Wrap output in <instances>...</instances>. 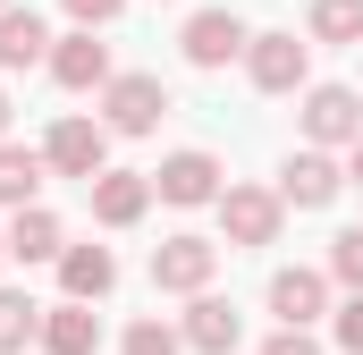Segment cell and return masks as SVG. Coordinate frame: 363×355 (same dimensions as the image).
<instances>
[{"label":"cell","instance_id":"6da1fadb","mask_svg":"<svg viewBox=\"0 0 363 355\" xmlns=\"http://www.w3.org/2000/svg\"><path fill=\"white\" fill-rule=\"evenodd\" d=\"M161 110H169V85H161V77H144V68L101 85V127H110V136H152V127H161Z\"/></svg>","mask_w":363,"mask_h":355},{"label":"cell","instance_id":"7a4b0ae2","mask_svg":"<svg viewBox=\"0 0 363 355\" xmlns=\"http://www.w3.org/2000/svg\"><path fill=\"white\" fill-rule=\"evenodd\" d=\"M211 271H220L211 237H161L152 246V288L161 296H211Z\"/></svg>","mask_w":363,"mask_h":355},{"label":"cell","instance_id":"3957f363","mask_svg":"<svg viewBox=\"0 0 363 355\" xmlns=\"http://www.w3.org/2000/svg\"><path fill=\"white\" fill-rule=\"evenodd\" d=\"M43 161L60 178H85L93 186V178L110 170V127H101V119H60V127L43 136Z\"/></svg>","mask_w":363,"mask_h":355},{"label":"cell","instance_id":"277c9868","mask_svg":"<svg viewBox=\"0 0 363 355\" xmlns=\"http://www.w3.org/2000/svg\"><path fill=\"white\" fill-rule=\"evenodd\" d=\"M304 136H313V153H330V144H363V93L347 85H313L304 93Z\"/></svg>","mask_w":363,"mask_h":355},{"label":"cell","instance_id":"5b68a950","mask_svg":"<svg viewBox=\"0 0 363 355\" xmlns=\"http://www.w3.org/2000/svg\"><path fill=\"white\" fill-rule=\"evenodd\" d=\"M279 220H287L279 186H228V195H220V229H228V246H271Z\"/></svg>","mask_w":363,"mask_h":355},{"label":"cell","instance_id":"8992f818","mask_svg":"<svg viewBox=\"0 0 363 355\" xmlns=\"http://www.w3.org/2000/svg\"><path fill=\"white\" fill-rule=\"evenodd\" d=\"M144 178H152V195H161V203H178V212H194V203H220V195H228L211 153H169L161 170H144Z\"/></svg>","mask_w":363,"mask_h":355},{"label":"cell","instance_id":"52a82bcc","mask_svg":"<svg viewBox=\"0 0 363 355\" xmlns=\"http://www.w3.org/2000/svg\"><path fill=\"white\" fill-rule=\"evenodd\" d=\"M245 77L262 93H296L313 77V51H304L296 34H254V43H245Z\"/></svg>","mask_w":363,"mask_h":355},{"label":"cell","instance_id":"ba28073f","mask_svg":"<svg viewBox=\"0 0 363 355\" xmlns=\"http://www.w3.org/2000/svg\"><path fill=\"white\" fill-rule=\"evenodd\" d=\"M178 43H186V60H194V68H228V60H245V43H254V34H245V17H228V9H194Z\"/></svg>","mask_w":363,"mask_h":355},{"label":"cell","instance_id":"9c48e42d","mask_svg":"<svg viewBox=\"0 0 363 355\" xmlns=\"http://www.w3.org/2000/svg\"><path fill=\"white\" fill-rule=\"evenodd\" d=\"M271 313H279V330H313V322L330 313V271L287 263V271L271 279Z\"/></svg>","mask_w":363,"mask_h":355},{"label":"cell","instance_id":"30bf717a","mask_svg":"<svg viewBox=\"0 0 363 355\" xmlns=\"http://www.w3.org/2000/svg\"><path fill=\"white\" fill-rule=\"evenodd\" d=\"M338 186H347V170L330 161V153H287V170H279V203H296V212H321V203H338Z\"/></svg>","mask_w":363,"mask_h":355},{"label":"cell","instance_id":"8fae6325","mask_svg":"<svg viewBox=\"0 0 363 355\" xmlns=\"http://www.w3.org/2000/svg\"><path fill=\"white\" fill-rule=\"evenodd\" d=\"M85 195H93V220H101V229H135V220L152 212V178L144 170H101Z\"/></svg>","mask_w":363,"mask_h":355},{"label":"cell","instance_id":"7c38bea8","mask_svg":"<svg viewBox=\"0 0 363 355\" xmlns=\"http://www.w3.org/2000/svg\"><path fill=\"white\" fill-rule=\"evenodd\" d=\"M178 339H186L194 355H237V347H245V322H237L228 296H194L186 322H178Z\"/></svg>","mask_w":363,"mask_h":355},{"label":"cell","instance_id":"4fadbf2b","mask_svg":"<svg viewBox=\"0 0 363 355\" xmlns=\"http://www.w3.org/2000/svg\"><path fill=\"white\" fill-rule=\"evenodd\" d=\"M51 77H60L68 93H101L110 77H118V68H110V43H93V34H60V43H51Z\"/></svg>","mask_w":363,"mask_h":355},{"label":"cell","instance_id":"5bb4252c","mask_svg":"<svg viewBox=\"0 0 363 355\" xmlns=\"http://www.w3.org/2000/svg\"><path fill=\"white\" fill-rule=\"evenodd\" d=\"M60 288H68V305H101L118 288V254L110 246H68L60 254Z\"/></svg>","mask_w":363,"mask_h":355},{"label":"cell","instance_id":"9a60e30c","mask_svg":"<svg viewBox=\"0 0 363 355\" xmlns=\"http://www.w3.org/2000/svg\"><path fill=\"white\" fill-rule=\"evenodd\" d=\"M51 26L34 17V9H0V77H17V68H34V60H51Z\"/></svg>","mask_w":363,"mask_h":355},{"label":"cell","instance_id":"2e32d148","mask_svg":"<svg viewBox=\"0 0 363 355\" xmlns=\"http://www.w3.org/2000/svg\"><path fill=\"white\" fill-rule=\"evenodd\" d=\"M93 347H101L93 305H43V355H93Z\"/></svg>","mask_w":363,"mask_h":355},{"label":"cell","instance_id":"e0dca14e","mask_svg":"<svg viewBox=\"0 0 363 355\" xmlns=\"http://www.w3.org/2000/svg\"><path fill=\"white\" fill-rule=\"evenodd\" d=\"M60 254H68V246H60V220H51L43 203L9 220V263H60Z\"/></svg>","mask_w":363,"mask_h":355},{"label":"cell","instance_id":"ac0fdd59","mask_svg":"<svg viewBox=\"0 0 363 355\" xmlns=\"http://www.w3.org/2000/svg\"><path fill=\"white\" fill-rule=\"evenodd\" d=\"M43 153H26V144H0V203L9 212H34V195H43Z\"/></svg>","mask_w":363,"mask_h":355},{"label":"cell","instance_id":"d6986e66","mask_svg":"<svg viewBox=\"0 0 363 355\" xmlns=\"http://www.w3.org/2000/svg\"><path fill=\"white\" fill-rule=\"evenodd\" d=\"M26 339H43V305L17 296V288H0V355H17Z\"/></svg>","mask_w":363,"mask_h":355},{"label":"cell","instance_id":"ffe728a7","mask_svg":"<svg viewBox=\"0 0 363 355\" xmlns=\"http://www.w3.org/2000/svg\"><path fill=\"white\" fill-rule=\"evenodd\" d=\"M313 43H363V0H313Z\"/></svg>","mask_w":363,"mask_h":355},{"label":"cell","instance_id":"44dd1931","mask_svg":"<svg viewBox=\"0 0 363 355\" xmlns=\"http://www.w3.org/2000/svg\"><path fill=\"white\" fill-rule=\"evenodd\" d=\"M330 279H338L347 296H363V229H347V237H330Z\"/></svg>","mask_w":363,"mask_h":355},{"label":"cell","instance_id":"7402d4cb","mask_svg":"<svg viewBox=\"0 0 363 355\" xmlns=\"http://www.w3.org/2000/svg\"><path fill=\"white\" fill-rule=\"evenodd\" d=\"M127 355H186V339L169 322H135V330H127Z\"/></svg>","mask_w":363,"mask_h":355},{"label":"cell","instance_id":"603a6c76","mask_svg":"<svg viewBox=\"0 0 363 355\" xmlns=\"http://www.w3.org/2000/svg\"><path fill=\"white\" fill-rule=\"evenodd\" d=\"M330 339H338L347 355H363V296H347V305L330 313Z\"/></svg>","mask_w":363,"mask_h":355},{"label":"cell","instance_id":"cb8c5ba5","mask_svg":"<svg viewBox=\"0 0 363 355\" xmlns=\"http://www.w3.org/2000/svg\"><path fill=\"white\" fill-rule=\"evenodd\" d=\"M127 0H68V17H77V34H93V26H110Z\"/></svg>","mask_w":363,"mask_h":355},{"label":"cell","instance_id":"d4e9b609","mask_svg":"<svg viewBox=\"0 0 363 355\" xmlns=\"http://www.w3.org/2000/svg\"><path fill=\"white\" fill-rule=\"evenodd\" d=\"M262 355H321V347H313V330H279Z\"/></svg>","mask_w":363,"mask_h":355},{"label":"cell","instance_id":"484cf974","mask_svg":"<svg viewBox=\"0 0 363 355\" xmlns=\"http://www.w3.org/2000/svg\"><path fill=\"white\" fill-rule=\"evenodd\" d=\"M347 178H355V186H363V144H355V153H347Z\"/></svg>","mask_w":363,"mask_h":355},{"label":"cell","instance_id":"4316f807","mask_svg":"<svg viewBox=\"0 0 363 355\" xmlns=\"http://www.w3.org/2000/svg\"><path fill=\"white\" fill-rule=\"evenodd\" d=\"M0 144H9V93H0Z\"/></svg>","mask_w":363,"mask_h":355},{"label":"cell","instance_id":"83f0119b","mask_svg":"<svg viewBox=\"0 0 363 355\" xmlns=\"http://www.w3.org/2000/svg\"><path fill=\"white\" fill-rule=\"evenodd\" d=\"M0 263H9V237H0Z\"/></svg>","mask_w":363,"mask_h":355},{"label":"cell","instance_id":"f1b7e54d","mask_svg":"<svg viewBox=\"0 0 363 355\" xmlns=\"http://www.w3.org/2000/svg\"><path fill=\"white\" fill-rule=\"evenodd\" d=\"M0 9H17V0H0Z\"/></svg>","mask_w":363,"mask_h":355}]
</instances>
